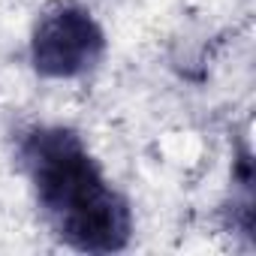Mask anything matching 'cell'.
<instances>
[{
	"instance_id": "obj_1",
	"label": "cell",
	"mask_w": 256,
	"mask_h": 256,
	"mask_svg": "<svg viewBox=\"0 0 256 256\" xmlns=\"http://www.w3.org/2000/svg\"><path fill=\"white\" fill-rule=\"evenodd\" d=\"M22 154L36 199L66 244L88 253H112L130 241V208L106 184L76 133L60 126L34 130Z\"/></svg>"
},
{
	"instance_id": "obj_2",
	"label": "cell",
	"mask_w": 256,
	"mask_h": 256,
	"mask_svg": "<svg viewBox=\"0 0 256 256\" xmlns=\"http://www.w3.org/2000/svg\"><path fill=\"white\" fill-rule=\"evenodd\" d=\"M106 40L88 10L76 4H58L34 30V66L52 78H70L94 70L102 58Z\"/></svg>"
}]
</instances>
